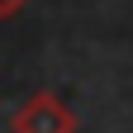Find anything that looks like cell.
<instances>
[{"instance_id":"7a4b0ae2","label":"cell","mask_w":133,"mask_h":133,"mask_svg":"<svg viewBox=\"0 0 133 133\" xmlns=\"http://www.w3.org/2000/svg\"><path fill=\"white\" fill-rule=\"evenodd\" d=\"M24 5H29V0H0V19H14Z\"/></svg>"},{"instance_id":"6da1fadb","label":"cell","mask_w":133,"mask_h":133,"mask_svg":"<svg viewBox=\"0 0 133 133\" xmlns=\"http://www.w3.org/2000/svg\"><path fill=\"white\" fill-rule=\"evenodd\" d=\"M10 133H76V114L52 90H33L10 119Z\"/></svg>"}]
</instances>
